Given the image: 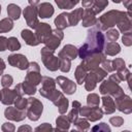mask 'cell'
<instances>
[{
  "mask_svg": "<svg viewBox=\"0 0 132 132\" xmlns=\"http://www.w3.org/2000/svg\"><path fill=\"white\" fill-rule=\"evenodd\" d=\"M107 73L101 68V67H98V68H95L91 71L88 72L87 74V77L85 79V89L89 92L93 91L97 84L98 82H101L105 77H106Z\"/></svg>",
  "mask_w": 132,
  "mask_h": 132,
  "instance_id": "5b68a950",
  "label": "cell"
},
{
  "mask_svg": "<svg viewBox=\"0 0 132 132\" xmlns=\"http://www.w3.org/2000/svg\"><path fill=\"white\" fill-rule=\"evenodd\" d=\"M70 132H79V131H77V130H76V129H72V130H71V131H70Z\"/></svg>",
  "mask_w": 132,
  "mask_h": 132,
  "instance_id": "94428289",
  "label": "cell"
},
{
  "mask_svg": "<svg viewBox=\"0 0 132 132\" xmlns=\"http://www.w3.org/2000/svg\"><path fill=\"white\" fill-rule=\"evenodd\" d=\"M39 3H40L39 1H32V0L29 1V5H31V6H35V7H37V5H38Z\"/></svg>",
  "mask_w": 132,
  "mask_h": 132,
  "instance_id": "680465c9",
  "label": "cell"
},
{
  "mask_svg": "<svg viewBox=\"0 0 132 132\" xmlns=\"http://www.w3.org/2000/svg\"><path fill=\"white\" fill-rule=\"evenodd\" d=\"M4 117L7 120L13 121V122H22L25 120V118H27L26 110H20L14 106L6 107L4 110Z\"/></svg>",
  "mask_w": 132,
  "mask_h": 132,
  "instance_id": "2e32d148",
  "label": "cell"
},
{
  "mask_svg": "<svg viewBox=\"0 0 132 132\" xmlns=\"http://www.w3.org/2000/svg\"><path fill=\"white\" fill-rule=\"evenodd\" d=\"M18 94L16 92L9 88H3L1 89V103L7 106H10L14 103V100L16 99Z\"/></svg>",
  "mask_w": 132,
  "mask_h": 132,
  "instance_id": "d6986e66",
  "label": "cell"
},
{
  "mask_svg": "<svg viewBox=\"0 0 132 132\" xmlns=\"http://www.w3.org/2000/svg\"><path fill=\"white\" fill-rule=\"evenodd\" d=\"M0 13H1V5H0Z\"/></svg>",
  "mask_w": 132,
  "mask_h": 132,
  "instance_id": "e7e4bbea",
  "label": "cell"
},
{
  "mask_svg": "<svg viewBox=\"0 0 132 132\" xmlns=\"http://www.w3.org/2000/svg\"><path fill=\"white\" fill-rule=\"evenodd\" d=\"M13 28V21L9 18H4L0 21V33H6Z\"/></svg>",
  "mask_w": 132,
  "mask_h": 132,
  "instance_id": "8d00e7d4",
  "label": "cell"
},
{
  "mask_svg": "<svg viewBox=\"0 0 132 132\" xmlns=\"http://www.w3.org/2000/svg\"><path fill=\"white\" fill-rule=\"evenodd\" d=\"M114 105H116V109H118L119 111L125 114H130L132 112V99L130 96L126 94L117 98Z\"/></svg>",
  "mask_w": 132,
  "mask_h": 132,
  "instance_id": "5bb4252c",
  "label": "cell"
},
{
  "mask_svg": "<svg viewBox=\"0 0 132 132\" xmlns=\"http://www.w3.org/2000/svg\"><path fill=\"white\" fill-rule=\"evenodd\" d=\"M16 132H33V129L30 125H22L18 128Z\"/></svg>",
  "mask_w": 132,
  "mask_h": 132,
  "instance_id": "f5cc1de1",
  "label": "cell"
},
{
  "mask_svg": "<svg viewBox=\"0 0 132 132\" xmlns=\"http://www.w3.org/2000/svg\"><path fill=\"white\" fill-rule=\"evenodd\" d=\"M22 87H23V90H24V94L29 95V96L34 95L36 93V91H37L35 86H33V85H31V84H29V82H27L25 80L22 82Z\"/></svg>",
  "mask_w": 132,
  "mask_h": 132,
  "instance_id": "7bdbcfd3",
  "label": "cell"
},
{
  "mask_svg": "<svg viewBox=\"0 0 132 132\" xmlns=\"http://www.w3.org/2000/svg\"><path fill=\"white\" fill-rule=\"evenodd\" d=\"M23 15L25 18V21L27 23V25L32 28V29H36V27L38 26V24L40 23L38 20V14H37V7L35 6H31L28 5L24 8L23 11Z\"/></svg>",
  "mask_w": 132,
  "mask_h": 132,
  "instance_id": "30bf717a",
  "label": "cell"
},
{
  "mask_svg": "<svg viewBox=\"0 0 132 132\" xmlns=\"http://www.w3.org/2000/svg\"><path fill=\"white\" fill-rule=\"evenodd\" d=\"M82 14H84V8H75L74 10L68 12L67 14V20H68V25L69 26H76L80 21H81V18H82Z\"/></svg>",
  "mask_w": 132,
  "mask_h": 132,
  "instance_id": "7402d4cb",
  "label": "cell"
},
{
  "mask_svg": "<svg viewBox=\"0 0 132 132\" xmlns=\"http://www.w3.org/2000/svg\"><path fill=\"white\" fill-rule=\"evenodd\" d=\"M53 132H67V130H62V129H59V128H54L53 129Z\"/></svg>",
  "mask_w": 132,
  "mask_h": 132,
  "instance_id": "91938a15",
  "label": "cell"
},
{
  "mask_svg": "<svg viewBox=\"0 0 132 132\" xmlns=\"http://www.w3.org/2000/svg\"><path fill=\"white\" fill-rule=\"evenodd\" d=\"M67 14H68V12H62V13L58 14V16L54 20V24L56 26V29L63 31L64 29L69 27L68 20H67Z\"/></svg>",
  "mask_w": 132,
  "mask_h": 132,
  "instance_id": "d4e9b609",
  "label": "cell"
},
{
  "mask_svg": "<svg viewBox=\"0 0 132 132\" xmlns=\"http://www.w3.org/2000/svg\"><path fill=\"white\" fill-rule=\"evenodd\" d=\"M105 45V37L102 31H100L97 27H92L89 29L87 38L84 44L78 48V57L81 60H85L87 57L93 54L103 53Z\"/></svg>",
  "mask_w": 132,
  "mask_h": 132,
  "instance_id": "6da1fadb",
  "label": "cell"
},
{
  "mask_svg": "<svg viewBox=\"0 0 132 132\" xmlns=\"http://www.w3.org/2000/svg\"><path fill=\"white\" fill-rule=\"evenodd\" d=\"M104 37H106V39L109 42H116L119 39V37H120V32L118 30L111 28V29H109V30L106 31V35Z\"/></svg>",
  "mask_w": 132,
  "mask_h": 132,
  "instance_id": "60d3db41",
  "label": "cell"
},
{
  "mask_svg": "<svg viewBox=\"0 0 132 132\" xmlns=\"http://www.w3.org/2000/svg\"><path fill=\"white\" fill-rule=\"evenodd\" d=\"M111 66H112L113 71L119 72L126 68V63L123 58H116V59L111 60Z\"/></svg>",
  "mask_w": 132,
  "mask_h": 132,
  "instance_id": "74e56055",
  "label": "cell"
},
{
  "mask_svg": "<svg viewBox=\"0 0 132 132\" xmlns=\"http://www.w3.org/2000/svg\"><path fill=\"white\" fill-rule=\"evenodd\" d=\"M81 118L86 119L89 122H97L103 117V110L99 106L97 107H91V106H80L79 113Z\"/></svg>",
  "mask_w": 132,
  "mask_h": 132,
  "instance_id": "9c48e42d",
  "label": "cell"
},
{
  "mask_svg": "<svg viewBox=\"0 0 132 132\" xmlns=\"http://www.w3.org/2000/svg\"><path fill=\"white\" fill-rule=\"evenodd\" d=\"M70 124H71V123L69 122V120L67 119V117L64 116V114H61V116H59V117L56 119V126H57V128H59V129L68 130L69 127H70Z\"/></svg>",
  "mask_w": 132,
  "mask_h": 132,
  "instance_id": "d590c367",
  "label": "cell"
},
{
  "mask_svg": "<svg viewBox=\"0 0 132 132\" xmlns=\"http://www.w3.org/2000/svg\"><path fill=\"white\" fill-rule=\"evenodd\" d=\"M50 101L53 102L54 105H56L58 107V111L60 114H64L66 113V111L68 110L69 107V101L68 99L65 97V95L61 92L58 91L57 89L51 94V96L47 98Z\"/></svg>",
  "mask_w": 132,
  "mask_h": 132,
  "instance_id": "52a82bcc",
  "label": "cell"
},
{
  "mask_svg": "<svg viewBox=\"0 0 132 132\" xmlns=\"http://www.w3.org/2000/svg\"><path fill=\"white\" fill-rule=\"evenodd\" d=\"M126 16H127L126 11L111 9V10L103 13L101 16H99V19H97V23H96L95 27H97L100 31H107V30L113 28L116 25H118Z\"/></svg>",
  "mask_w": 132,
  "mask_h": 132,
  "instance_id": "7a4b0ae2",
  "label": "cell"
},
{
  "mask_svg": "<svg viewBox=\"0 0 132 132\" xmlns=\"http://www.w3.org/2000/svg\"><path fill=\"white\" fill-rule=\"evenodd\" d=\"M43 43H44V46L50 48L51 51H56L58 48V46L61 44V40L59 38H57L54 34H51L50 36H47L44 40H43Z\"/></svg>",
  "mask_w": 132,
  "mask_h": 132,
  "instance_id": "f546056e",
  "label": "cell"
},
{
  "mask_svg": "<svg viewBox=\"0 0 132 132\" xmlns=\"http://www.w3.org/2000/svg\"><path fill=\"white\" fill-rule=\"evenodd\" d=\"M100 103V97L96 93H90L87 96V104L91 107H97Z\"/></svg>",
  "mask_w": 132,
  "mask_h": 132,
  "instance_id": "f35d334b",
  "label": "cell"
},
{
  "mask_svg": "<svg viewBox=\"0 0 132 132\" xmlns=\"http://www.w3.org/2000/svg\"><path fill=\"white\" fill-rule=\"evenodd\" d=\"M109 124H111L113 127H121L124 124V118L119 117V116L111 117L109 119Z\"/></svg>",
  "mask_w": 132,
  "mask_h": 132,
  "instance_id": "7dc6e473",
  "label": "cell"
},
{
  "mask_svg": "<svg viewBox=\"0 0 132 132\" xmlns=\"http://www.w3.org/2000/svg\"><path fill=\"white\" fill-rule=\"evenodd\" d=\"M80 106H81V104H80L79 101L74 100V101L72 102V108H71V110L68 112V114L66 116L70 123L73 124V123L77 120V118H78V116H79L78 113H79V108H80Z\"/></svg>",
  "mask_w": 132,
  "mask_h": 132,
  "instance_id": "f1b7e54d",
  "label": "cell"
},
{
  "mask_svg": "<svg viewBox=\"0 0 132 132\" xmlns=\"http://www.w3.org/2000/svg\"><path fill=\"white\" fill-rule=\"evenodd\" d=\"M107 5H108V1L107 0H94L93 1V5L91 6V9L93 10V12L95 14H97V13L102 12Z\"/></svg>",
  "mask_w": 132,
  "mask_h": 132,
  "instance_id": "836d02e7",
  "label": "cell"
},
{
  "mask_svg": "<svg viewBox=\"0 0 132 132\" xmlns=\"http://www.w3.org/2000/svg\"><path fill=\"white\" fill-rule=\"evenodd\" d=\"M1 130H2V132H14L15 131V126L10 122H6V123L2 124Z\"/></svg>",
  "mask_w": 132,
  "mask_h": 132,
  "instance_id": "f907efd6",
  "label": "cell"
},
{
  "mask_svg": "<svg viewBox=\"0 0 132 132\" xmlns=\"http://www.w3.org/2000/svg\"><path fill=\"white\" fill-rule=\"evenodd\" d=\"M55 12V8L50 2H40L37 5V14L41 19H50Z\"/></svg>",
  "mask_w": 132,
  "mask_h": 132,
  "instance_id": "ac0fdd59",
  "label": "cell"
},
{
  "mask_svg": "<svg viewBox=\"0 0 132 132\" xmlns=\"http://www.w3.org/2000/svg\"><path fill=\"white\" fill-rule=\"evenodd\" d=\"M41 79H42V76L40 74L39 64L37 62H30L29 67L27 69V74H26L24 80L36 87L37 85L41 84Z\"/></svg>",
  "mask_w": 132,
  "mask_h": 132,
  "instance_id": "ba28073f",
  "label": "cell"
},
{
  "mask_svg": "<svg viewBox=\"0 0 132 132\" xmlns=\"http://www.w3.org/2000/svg\"><path fill=\"white\" fill-rule=\"evenodd\" d=\"M53 129L54 128L50 123H42L41 125L37 126L33 130V132H53Z\"/></svg>",
  "mask_w": 132,
  "mask_h": 132,
  "instance_id": "bcb514c9",
  "label": "cell"
},
{
  "mask_svg": "<svg viewBox=\"0 0 132 132\" xmlns=\"http://www.w3.org/2000/svg\"><path fill=\"white\" fill-rule=\"evenodd\" d=\"M79 3L78 0H56V4L61 9H71Z\"/></svg>",
  "mask_w": 132,
  "mask_h": 132,
  "instance_id": "e575fe53",
  "label": "cell"
},
{
  "mask_svg": "<svg viewBox=\"0 0 132 132\" xmlns=\"http://www.w3.org/2000/svg\"><path fill=\"white\" fill-rule=\"evenodd\" d=\"M21 37L23 38V40L25 41V43L27 45L36 46L39 44V41H38L35 33L33 31H31L30 29H23L21 31Z\"/></svg>",
  "mask_w": 132,
  "mask_h": 132,
  "instance_id": "44dd1931",
  "label": "cell"
},
{
  "mask_svg": "<svg viewBox=\"0 0 132 132\" xmlns=\"http://www.w3.org/2000/svg\"><path fill=\"white\" fill-rule=\"evenodd\" d=\"M7 14H8V18L12 21H16L20 19L21 16V13H22V9L19 5L14 4V3H9L7 5Z\"/></svg>",
  "mask_w": 132,
  "mask_h": 132,
  "instance_id": "484cf974",
  "label": "cell"
},
{
  "mask_svg": "<svg viewBox=\"0 0 132 132\" xmlns=\"http://www.w3.org/2000/svg\"><path fill=\"white\" fill-rule=\"evenodd\" d=\"M52 34H54L57 38H59L61 41H62V39L64 38V33H63V31H61V30H58V29H54V30H52Z\"/></svg>",
  "mask_w": 132,
  "mask_h": 132,
  "instance_id": "db71d44e",
  "label": "cell"
},
{
  "mask_svg": "<svg viewBox=\"0 0 132 132\" xmlns=\"http://www.w3.org/2000/svg\"><path fill=\"white\" fill-rule=\"evenodd\" d=\"M122 132H130L129 130H124V131H122Z\"/></svg>",
  "mask_w": 132,
  "mask_h": 132,
  "instance_id": "6125c7cd",
  "label": "cell"
},
{
  "mask_svg": "<svg viewBox=\"0 0 132 132\" xmlns=\"http://www.w3.org/2000/svg\"><path fill=\"white\" fill-rule=\"evenodd\" d=\"M90 132H111V130H110V127L108 126V124L102 122V123H99V124L93 126L91 128Z\"/></svg>",
  "mask_w": 132,
  "mask_h": 132,
  "instance_id": "b9f144b4",
  "label": "cell"
},
{
  "mask_svg": "<svg viewBox=\"0 0 132 132\" xmlns=\"http://www.w3.org/2000/svg\"><path fill=\"white\" fill-rule=\"evenodd\" d=\"M43 111V104L40 100L35 97L27 98V107H26V116L30 121H38Z\"/></svg>",
  "mask_w": 132,
  "mask_h": 132,
  "instance_id": "277c9868",
  "label": "cell"
},
{
  "mask_svg": "<svg viewBox=\"0 0 132 132\" xmlns=\"http://www.w3.org/2000/svg\"><path fill=\"white\" fill-rule=\"evenodd\" d=\"M52 28L47 23H39L35 29V35L39 41V43H43V40L52 34Z\"/></svg>",
  "mask_w": 132,
  "mask_h": 132,
  "instance_id": "e0dca14e",
  "label": "cell"
},
{
  "mask_svg": "<svg viewBox=\"0 0 132 132\" xmlns=\"http://www.w3.org/2000/svg\"><path fill=\"white\" fill-rule=\"evenodd\" d=\"M102 100V104H103V113L106 114H112L116 111V105H114V100L107 95L102 96V98H100Z\"/></svg>",
  "mask_w": 132,
  "mask_h": 132,
  "instance_id": "603a6c76",
  "label": "cell"
},
{
  "mask_svg": "<svg viewBox=\"0 0 132 132\" xmlns=\"http://www.w3.org/2000/svg\"><path fill=\"white\" fill-rule=\"evenodd\" d=\"M105 55L103 53H98V54H93L87 57L85 60H81L84 66L87 68L88 71H91L95 68H98L99 65L102 63V61L105 59Z\"/></svg>",
  "mask_w": 132,
  "mask_h": 132,
  "instance_id": "4fadbf2b",
  "label": "cell"
},
{
  "mask_svg": "<svg viewBox=\"0 0 132 132\" xmlns=\"http://www.w3.org/2000/svg\"><path fill=\"white\" fill-rule=\"evenodd\" d=\"M122 42L125 46H131L132 45V32L123 34L122 36Z\"/></svg>",
  "mask_w": 132,
  "mask_h": 132,
  "instance_id": "681fc988",
  "label": "cell"
},
{
  "mask_svg": "<svg viewBox=\"0 0 132 132\" xmlns=\"http://www.w3.org/2000/svg\"><path fill=\"white\" fill-rule=\"evenodd\" d=\"M40 56L43 65L50 71H57L60 68V60L57 56H55V52L50 48L43 46L40 51Z\"/></svg>",
  "mask_w": 132,
  "mask_h": 132,
  "instance_id": "8992f818",
  "label": "cell"
},
{
  "mask_svg": "<svg viewBox=\"0 0 132 132\" xmlns=\"http://www.w3.org/2000/svg\"><path fill=\"white\" fill-rule=\"evenodd\" d=\"M56 80L50 76H42L41 79V88L39 89V94L44 97L48 98L51 94L56 90Z\"/></svg>",
  "mask_w": 132,
  "mask_h": 132,
  "instance_id": "9a60e30c",
  "label": "cell"
},
{
  "mask_svg": "<svg viewBox=\"0 0 132 132\" xmlns=\"http://www.w3.org/2000/svg\"><path fill=\"white\" fill-rule=\"evenodd\" d=\"M0 102H1V90H0Z\"/></svg>",
  "mask_w": 132,
  "mask_h": 132,
  "instance_id": "be15d7a7",
  "label": "cell"
},
{
  "mask_svg": "<svg viewBox=\"0 0 132 132\" xmlns=\"http://www.w3.org/2000/svg\"><path fill=\"white\" fill-rule=\"evenodd\" d=\"M5 68H6L5 62H4V60H3L2 58H0V75H2V74H3V72H4Z\"/></svg>",
  "mask_w": 132,
  "mask_h": 132,
  "instance_id": "6f0895ef",
  "label": "cell"
},
{
  "mask_svg": "<svg viewBox=\"0 0 132 132\" xmlns=\"http://www.w3.org/2000/svg\"><path fill=\"white\" fill-rule=\"evenodd\" d=\"M101 68L106 72V73H110V72H112L113 70H112V66H111V60H108V59H104L103 61H102V63H101Z\"/></svg>",
  "mask_w": 132,
  "mask_h": 132,
  "instance_id": "c3c4849f",
  "label": "cell"
},
{
  "mask_svg": "<svg viewBox=\"0 0 132 132\" xmlns=\"http://www.w3.org/2000/svg\"><path fill=\"white\" fill-rule=\"evenodd\" d=\"M63 55H65L68 59H70L71 61L76 59L78 56V48L72 44H66L63 46V48L60 51Z\"/></svg>",
  "mask_w": 132,
  "mask_h": 132,
  "instance_id": "83f0119b",
  "label": "cell"
},
{
  "mask_svg": "<svg viewBox=\"0 0 132 132\" xmlns=\"http://www.w3.org/2000/svg\"><path fill=\"white\" fill-rule=\"evenodd\" d=\"M14 91L16 92L18 96H24V90H23V87H22V82L21 84H18L15 87H14Z\"/></svg>",
  "mask_w": 132,
  "mask_h": 132,
  "instance_id": "11a10c76",
  "label": "cell"
},
{
  "mask_svg": "<svg viewBox=\"0 0 132 132\" xmlns=\"http://www.w3.org/2000/svg\"><path fill=\"white\" fill-rule=\"evenodd\" d=\"M88 70L87 68L84 66L82 62H80L76 68H75V71H74V77H75V80L78 85H82V82L85 81L86 77H87V74H88Z\"/></svg>",
  "mask_w": 132,
  "mask_h": 132,
  "instance_id": "cb8c5ba5",
  "label": "cell"
},
{
  "mask_svg": "<svg viewBox=\"0 0 132 132\" xmlns=\"http://www.w3.org/2000/svg\"><path fill=\"white\" fill-rule=\"evenodd\" d=\"M103 52L105 56H116L121 53V45L118 42H107L104 45Z\"/></svg>",
  "mask_w": 132,
  "mask_h": 132,
  "instance_id": "4316f807",
  "label": "cell"
},
{
  "mask_svg": "<svg viewBox=\"0 0 132 132\" xmlns=\"http://www.w3.org/2000/svg\"><path fill=\"white\" fill-rule=\"evenodd\" d=\"M60 60V70L63 72V73H67L70 71V68H71V60L68 59L65 55H63L61 52L58 53V56H57Z\"/></svg>",
  "mask_w": 132,
  "mask_h": 132,
  "instance_id": "4dcf8cb0",
  "label": "cell"
},
{
  "mask_svg": "<svg viewBox=\"0 0 132 132\" xmlns=\"http://www.w3.org/2000/svg\"><path fill=\"white\" fill-rule=\"evenodd\" d=\"M93 1H94V0H84V1L81 2L82 8H85V9L91 8V6L93 5Z\"/></svg>",
  "mask_w": 132,
  "mask_h": 132,
  "instance_id": "9f6ffc18",
  "label": "cell"
},
{
  "mask_svg": "<svg viewBox=\"0 0 132 132\" xmlns=\"http://www.w3.org/2000/svg\"><path fill=\"white\" fill-rule=\"evenodd\" d=\"M117 26H118L119 31L122 32L123 34L132 32V23H131V19L128 15L125 19H123Z\"/></svg>",
  "mask_w": 132,
  "mask_h": 132,
  "instance_id": "1f68e13d",
  "label": "cell"
},
{
  "mask_svg": "<svg viewBox=\"0 0 132 132\" xmlns=\"http://www.w3.org/2000/svg\"><path fill=\"white\" fill-rule=\"evenodd\" d=\"M7 62L10 66L16 67L20 70H27L29 67L28 58L23 54H11L7 57Z\"/></svg>",
  "mask_w": 132,
  "mask_h": 132,
  "instance_id": "8fae6325",
  "label": "cell"
},
{
  "mask_svg": "<svg viewBox=\"0 0 132 132\" xmlns=\"http://www.w3.org/2000/svg\"><path fill=\"white\" fill-rule=\"evenodd\" d=\"M14 107L20 110H26L27 107V98H24V96H18L14 100Z\"/></svg>",
  "mask_w": 132,
  "mask_h": 132,
  "instance_id": "ee69618b",
  "label": "cell"
},
{
  "mask_svg": "<svg viewBox=\"0 0 132 132\" xmlns=\"http://www.w3.org/2000/svg\"><path fill=\"white\" fill-rule=\"evenodd\" d=\"M99 92L103 96L104 95L110 96L112 99H117V98H119V97H121V96H123L125 94L123 88L120 85L109 80L108 78L107 79H103L101 81V84L99 86Z\"/></svg>",
  "mask_w": 132,
  "mask_h": 132,
  "instance_id": "3957f363",
  "label": "cell"
},
{
  "mask_svg": "<svg viewBox=\"0 0 132 132\" xmlns=\"http://www.w3.org/2000/svg\"><path fill=\"white\" fill-rule=\"evenodd\" d=\"M55 80H56V84H58L60 86V88H61V90L63 91L64 94L72 95V94L75 93V91H76V84L73 80H71L68 77L63 76V75L57 76V78Z\"/></svg>",
  "mask_w": 132,
  "mask_h": 132,
  "instance_id": "7c38bea8",
  "label": "cell"
},
{
  "mask_svg": "<svg viewBox=\"0 0 132 132\" xmlns=\"http://www.w3.org/2000/svg\"><path fill=\"white\" fill-rule=\"evenodd\" d=\"M13 82V77L10 74H4L1 77V86L3 88H10Z\"/></svg>",
  "mask_w": 132,
  "mask_h": 132,
  "instance_id": "f6af8a7d",
  "label": "cell"
},
{
  "mask_svg": "<svg viewBox=\"0 0 132 132\" xmlns=\"http://www.w3.org/2000/svg\"><path fill=\"white\" fill-rule=\"evenodd\" d=\"M20 48H21V43H20V41L18 40L16 37L11 36L7 39V50L8 51L15 52V51H19Z\"/></svg>",
  "mask_w": 132,
  "mask_h": 132,
  "instance_id": "ab89813d",
  "label": "cell"
},
{
  "mask_svg": "<svg viewBox=\"0 0 132 132\" xmlns=\"http://www.w3.org/2000/svg\"><path fill=\"white\" fill-rule=\"evenodd\" d=\"M97 23V18L96 14L93 12L91 8L84 9V14L81 18V26L82 27H94Z\"/></svg>",
  "mask_w": 132,
  "mask_h": 132,
  "instance_id": "ffe728a7",
  "label": "cell"
},
{
  "mask_svg": "<svg viewBox=\"0 0 132 132\" xmlns=\"http://www.w3.org/2000/svg\"><path fill=\"white\" fill-rule=\"evenodd\" d=\"M73 125H74L75 129L79 132H89L90 128H91L89 121H87L84 118H77V120L73 123Z\"/></svg>",
  "mask_w": 132,
  "mask_h": 132,
  "instance_id": "d6a6232c",
  "label": "cell"
},
{
  "mask_svg": "<svg viewBox=\"0 0 132 132\" xmlns=\"http://www.w3.org/2000/svg\"><path fill=\"white\" fill-rule=\"evenodd\" d=\"M7 37L0 36V52H4L7 50Z\"/></svg>",
  "mask_w": 132,
  "mask_h": 132,
  "instance_id": "816d5d0a",
  "label": "cell"
}]
</instances>
